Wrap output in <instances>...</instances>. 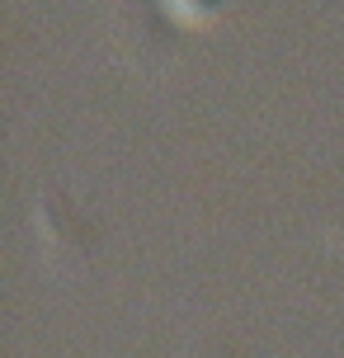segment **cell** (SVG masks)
<instances>
[{
  "label": "cell",
  "mask_w": 344,
  "mask_h": 358,
  "mask_svg": "<svg viewBox=\"0 0 344 358\" xmlns=\"http://www.w3.org/2000/svg\"><path fill=\"white\" fill-rule=\"evenodd\" d=\"M113 29L123 38V52L132 57V38H142V52L137 57H151V62H161L165 48L175 43V29H170V19L161 15V5L156 0H118V10H113Z\"/></svg>",
  "instance_id": "6da1fadb"
}]
</instances>
